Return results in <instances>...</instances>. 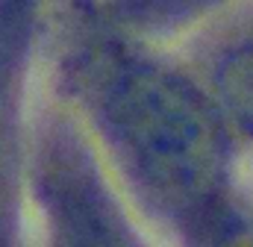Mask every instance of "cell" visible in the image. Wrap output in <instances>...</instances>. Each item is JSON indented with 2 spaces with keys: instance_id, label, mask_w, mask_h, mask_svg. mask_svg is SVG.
<instances>
[{
  "instance_id": "obj_3",
  "label": "cell",
  "mask_w": 253,
  "mask_h": 247,
  "mask_svg": "<svg viewBox=\"0 0 253 247\" xmlns=\"http://www.w3.org/2000/svg\"><path fill=\"white\" fill-rule=\"evenodd\" d=\"M224 247H253V236H248V233L245 236H233Z\"/></svg>"
},
{
  "instance_id": "obj_4",
  "label": "cell",
  "mask_w": 253,
  "mask_h": 247,
  "mask_svg": "<svg viewBox=\"0 0 253 247\" xmlns=\"http://www.w3.org/2000/svg\"><path fill=\"white\" fill-rule=\"evenodd\" d=\"M6 242V203H3V197H0V247Z\"/></svg>"
},
{
  "instance_id": "obj_2",
  "label": "cell",
  "mask_w": 253,
  "mask_h": 247,
  "mask_svg": "<svg viewBox=\"0 0 253 247\" xmlns=\"http://www.w3.org/2000/svg\"><path fill=\"white\" fill-rule=\"evenodd\" d=\"M215 88L227 115L253 138V41L233 47L221 59Z\"/></svg>"
},
{
  "instance_id": "obj_1",
  "label": "cell",
  "mask_w": 253,
  "mask_h": 247,
  "mask_svg": "<svg viewBox=\"0 0 253 247\" xmlns=\"http://www.w3.org/2000/svg\"><path fill=\"white\" fill-rule=\"evenodd\" d=\"M106 126L132 171L177 209L209 206L227 177V138L206 100L180 77L138 65L103 97Z\"/></svg>"
}]
</instances>
